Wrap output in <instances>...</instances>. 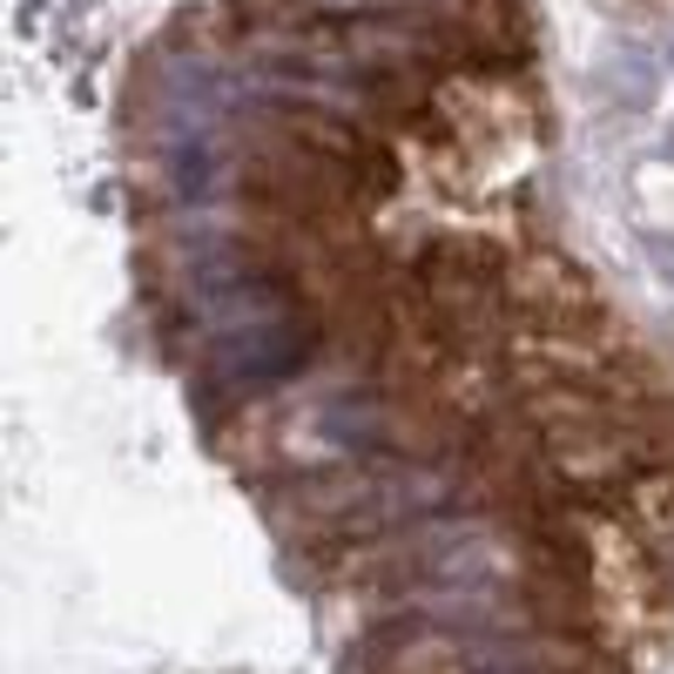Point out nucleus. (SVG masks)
<instances>
[{"label": "nucleus", "mask_w": 674, "mask_h": 674, "mask_svg": "<svg viewBox=\"0 0 674 674\" xmlns=\"http://www.w3.org/2000/svg\"><path fill=\"white\" fill-rule=\"evenodd\" d=\"M647 257H654V270L674 284V243H661V236H647Z\"/></svg>", "instance_id": "1"}, {"label": "nucleus", "mask_w": 674, "mask_h": 674, "mask_svg": "<svg viewBox=\"0 0 674 674\" xmlns=\"http://www.w3.org/2000/svg\"><path fill=\"white\" fill-rule=\"evenodd\" d=\"M661 155H674V135H667V142H661Z\"/></svg>", "instance_id": "2"}]
</instances>
